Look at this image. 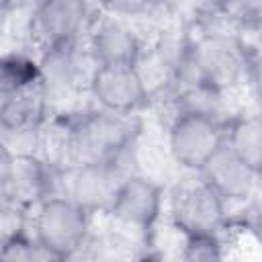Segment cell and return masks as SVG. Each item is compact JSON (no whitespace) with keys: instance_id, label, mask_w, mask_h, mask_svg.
<instances>
[{"instance_id":"21","label":"cell","mask_w":262,"mask_h":262,"mask_svg":"<svg viewBox=\"0 0 262 262\" xmlns=\"http://www.w3.org/2000/svg\"><path fill=\"white\" fill-rule=\"evenodd\" d=\"M2 237H4V229L0 227V244H2Z\"/></svg>"},{"instance_id":"2","label":"cell","mask_w":262,"mask_h":262,"mask_svg":"<svg viewBox=\"0 0 262 262\" xmlns=\"http://www.w3.org/2000/svg\"><path fill=\"white\" fill-rule=\"evenodd\" d=\"M100 10V0H33L23 10L14 45L37 55L51 43L82 39Z\"/></svg>"},{"instance_id":"7","label":"cell","mask_w":262,"mask_h":262,"mask_svg":"<svg viewBox=\"0 0 262 262\" xmlns=\"http://www.w3.org/2000/svg\"><path fill=\"white\" fill-rule=\"evenodd\" d=\"M164 211L166 184L147 174H133L119 184L104 215L149 239L156 225L164 219Z\"/></svg>"},{"instance_id":"17","label":"cell","mask_w":262,"mask_h":262,"mask_svg":"<svg viewBox=\"0 0 262 262\" xmlns=\"http://www.w3.org/2000/svg\"><path fill=\"white\" fill-rule=\"evenodd\" d=\"M178 258L182 260H221L225 256V246L221 235H186Z\"/></svg>"},{"instance_id":"20","label":"cell","mask_w":262,"mask_h":262,"mask_svg":"<svg viewBox=\"0 0 262 262\" xmlns=\"http://www.w3.org/2000/svg\"><path fill=\"white\" fill-rule=\"evenodd\" d=\"M14 160H16V156L0 141V188L10 182L12 168H14Z\"/></svg>"},{"instance_id":"14","label":"cell","mask_w":262,"mask_h":262,"mask_svg":"<svg viewBox=\"0 0 262 262\" xmlns=\"http://www.w3.org/2000/svg\"><path fill=\"white\" fill-rule=\"evenodd\" d=\"M223 143L242 160L260 170L262 162V121L258 108L244 106L223 125Z\"/></svg>"},{"instance_id":"10","label":"cell","mask_w":262,"mask_h":262,"mask_svg":"<svg viewBox=\"0 0 262 262\" xmlns=\"http://www.w3.org/2000/svg\"><path fill=\"white\" fill-rule=\"evenodd\" d=\"M125 178L111 160H98L61 172V194L76 201L90 215H104Z\"/></svg>"},{"instance_id":"4","label":"cell","mask_w":262,"mask_h":262,"mask_svg":"<svg viewBox=\"0 0 262 262\" xmlns=\"http://www.w3.org/2000/svg\"><path fill=\"white\" fill-rule=\"evenodd\" d=\"M39 86L53 111L70 108L86 100V88L94 61L82 39L51 43L37 51Z\"/></svg>"},{"instance_id":"9","label":"cell","mask_w":262,"mask_h":262,"mask_svg":"<svg viewBox=\"0 0 262 262\" xmlns=\"http://www.w3.org/2000/svg\"><path fill=\"white\" fill-rule=\"evenodd\" d=\"M82 41L96 66H123L137 59L145 37L131 18L100 10Z\"/></svg>"},{"instance_id":"6","label":"cell","mask_w":262,"mask_h":262,"mask_svg":"<svg viewBox=\"0 0 262 262\" xmlns=\"http://www.w3.org/2000/svg\"><path fill=\"white\" fill-rule=\"evenodd\" d=\"M223 125L199 113H176L162 129L164 147L178 172H199L223 145Z\"/></svg>"},{"instance_id":"13","label":"cell","mask_w":262,"mask_h":262,"mask_svg":"<svg viewBox=\"0 0 262 262\" xmlns=\"http://www.w3.org/2000/svg\"><path fill=\"white\" fill-rule=\"evenodd\" d=\"M51 113L39 82L0 96V129H41Z\"/></svg>"},{"instance_id":"8","label":"cell","mask_w":262,"mask_h":262,"mask_svg":"<svg viewBox=\"0 0 262 262\" xmlns=\"http://www.w3.org/2000/svg\"><path fill=\"white\" fill-rule=\"evenodd\" d=\"M86 98L106 111L123 115H147L149 94L133 63L94 66Z\"/></svg>"},{"instance_id":"16","label":"cell","mask_w":262,"mask_h":262,"mask_svg":"<svg viewBox=\"0 0 262 262\" xmlns=\"http://www.w3.org/2000/svg\"><path fill=\"white\" fill-rule=\"evenodd\" d=\"M0 260L8 262H59V258L43 246L27 227V221L14 229L4 231L0 244Z\"/></svg>"},{"instance_id":"11","label":"cell","mask_w":262,"mask_h":262,"mask_svg":"<svg viewBox=\"0 0 262 262\" xmlns=\"http://www.w3.org/2000/svg\"><path fill=\"white\" fill-rule=\"evenodd\" d=\"M199 174L225 199L229 213L260 196V170L233 154L225 143L205 162Z\"/></svg>"},{"instance_id":"19","label":"cell","mask_w":262,"mask_h":262,"mask_svg":"<svg viewBox=\"0 0 262 262\" xmlns=\"http://www.w3.org/2000/svg\"><path fill=\"white\" fill-rule=\"evenodd\" d=\"M20 14H23V10H16L12 4L0 0V41L14 37V29L18 25Z\"/></svg>"},{"instance_id":"1","label":"cell","mask_w":262,"mask_h":262,"mask_svg":"<svg viewBox=\"0 0 262 262\" xmlns=\"http://www.w3.org/2000/svg\"><path fill=\"white\" fill-rule=\"evenodd\" d=\"M188 31L190 55L188 76L184 82L194 80L215 90L235 94L244 98L246 106H250L248 98H252V102L258 106L260 43L242 39L235 29L227 25Z\"/></svg>"},{"instance_id":"3","label":"cell","mask_w":262,"mask_h":262,"mask_svg":"<svg viewBox=\"0 0 262 262\" xmlns=\"http://www.w3.org/2000/svg\"><path fill=\"white\" fill-rule=\"evenodd\" d=\"M164 215L186 235H219L229 219V207L199 172H178L166 184Z\"/></svg>"},{"instance_id":"5","label":"cell","mask_w":262,"mask_h":262,"mask_svg":"<svg viewBox=\"0 0 262 262\" xmlns=\"http://www.w3.org/2000/svg\"><path fill=\"white\" fill-rule=\"evenodd\" d=\"M94 215L66 194H53L35 205L27 217V227L59 260H72L86 235Z\"/></svg>"},{"instance_id":"18","label":"cell","mask_w":262,"mask_h":262,"mask_svg":"<svg viewBox=\"0 0 262 262\" xmlns=\"http://www.w3.org/2000/svg\"><path fill=\"white\" fill-rule=\"evenodd\" d=\"M149 4H151V0H100L102 10L131 18V20L139 18L147 10Z\"/></svg>"},{"instance_id":"15","label":"cell","mask_w":262,"mask_h":262,"mask_svg":"<svg viewBox=\"0 0 262 262\" xmlns=\"http://www.w3.org/2000/svg\"><path fill=\"white\" fill-rule=\"evenodd\" d=\"M39 82L37 55L25 47L12 45L0 51V96Z\"/></svg>"},{"instance_id":"12","label":"cell","mask_w":262,"mask_h":262,"mask_svg":"<svg viewBox=\"0 0 262 262\" xmlns=\"http://www.w3.org/2000/svg\"><path fill=\"white\" fill-rule=\"evenodd\" d=\"M61 172L63 170L55 168L39 154L16 156L10 176V186L31 213V209L41 201L53 194H61Z\"/></svg>"}]
</instances>
